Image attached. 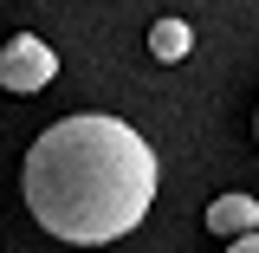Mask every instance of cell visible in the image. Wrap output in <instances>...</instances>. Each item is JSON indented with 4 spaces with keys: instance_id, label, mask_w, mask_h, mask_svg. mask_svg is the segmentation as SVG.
Here are the masks:
<instances>
[{
    "instance_id": "6da1fadb",
    "label": "cell",
    "mask_w": 259,
    "mask_h": 253,
    "mask_svg": "<svg viewBox=\"0 0 259 253\" xmlns=\"http://www.w3.org/2000/svg\"><path fill=\"white\" fill-rule=\"evenodd\" d=\"M20 195L46 234L71 247H104L143 227V214L156 208V150L123 117L84 111L52 124L26 150Z\"/></svg>"
},
{
    "instance_id": "5b68a950",
    "label": "cell",
    "mask_w": 259,
    "mask_h": 253,
    "mask_svg": "<svg viewBox=\"0 0 259 253\" xmlns=\"http://www.w3.org/2000/svg\"><path fill=\"white\" fill-rule=\"evenodd\" d=\"M227 253H259V234H246V240H233Z\"/></svg>"
},
{
    "instance_id": "3957f363",
    "label": "cell",
    "mask_w": 259,
    "mask_h": 253,
    "mask_svg": "<svg viewBox=\"0 0 259 253\" xmlns=\"http://www.w3.org/2000/svg\"><path fill=\"white\" fill-rule=\"evenodd\" d=\"M207 234H221L227 247L246 240V234H259V201L253 195H221V201H207Z\"/></svg>"
},
{
    "instance_id": "277c9868",
    "label": "cell",
    "mask_w": 259,
    "mask_h": 253,
    "mask_svg": "<svg viewBox=\"0 0 259 253\" xmlns=\"http://www.w3.org/2000/svg\"><path fill=\"white\" fill-rule=\"evenodd\" d=\"M149 52H156L162 65L188 59V52H194V32H188V20H156V26H149Z\"/></svg>"
},
{
    "instance_id": "7a4b0ae2",
    "label": "cell",
    "mask_w": 259,
    "mask_h": 253,
    "mask_svg": "<svg viewBox=\"0 0 259 253\" xmlns=\"http://www.w3.org/2000/svg\"><path fill=\"white\" fill-rule=\"evenodd\" d=\"M59 78V52L39 39V32H20V39H7L0 46V85L13 97H32V91H46Z\"/></svg>"
}]
</instances>
